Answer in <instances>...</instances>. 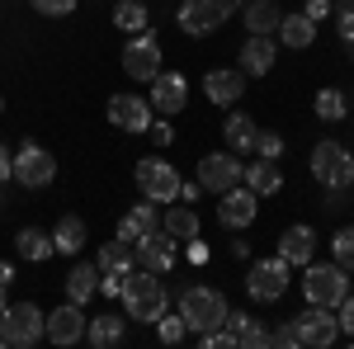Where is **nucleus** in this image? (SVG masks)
I'll list each match as a JSON object with an SVG mask.
<instances>
[{
	"label": "nucleus",
	"instance_id": "50",
	"mask_svg": "<svg viewBox=\"0 0 354 349\" xmlns=\"http://www.w3.org/2000/svg\"><path fill=\"white\" fill-rule=\"evenodd\" d=\"M5 307H10V297H5V283H0V312H5Z\"/></svg>",
	"mask_w": 354,
	"mask_h": 349
},
{
	"label": "nucleus",
	"instance_id": "42",
	"mask_svg": "<svg viewBox=\"0 0 354 349\" xmlns=\"http://www.w3.org/2000/svg\"><path fill=\"white\" fill-rule=\"evenodd\" d=\"M335 312H340V330H345V335L354 340V293H345V302H340Z\"/></svg>",
	"mask_w": 354,
	"mask_h": 349
},
{
	"label": "nucleus",
	"instance_id": "18",
	"mask_svg": "<svg viewBox=\"0 0 354 349\" xmlns=\"http://www.w3.org/2000/svg\"><path fill=\"white\" fill-rule=\"evenodd\" d=\"M203 95H208L218 109L236 104V100L245 95V71H241V66H236V71H222V66H218V71H208V76H203Z\"/></svg>",
	"mask_w": 354,
	"mask_h": 349
},
{
	"label": "nucleus",
	"instance_id": "38",
	"mask_svg": "<svg viewBox=\"0 0 354 349\" xmlns=\"http://www.w3.org/2000/svg\"><path fill=\"white\" fill-rule=\"evenodd\" d=\"M33 10H38V15H48V19H62V15H71V10H76V0H33Z\"/></svg>",
	"mask_w": 354,
	"mask_h": 349
},
{
	"label": "nucleus",
	"instance_id": "37",
	"mask_svg": "<svg viewBox=\"0 0 354 349\" xmlns=\"http://www.w3.org/2000/svg\"><path fill=\"white\" fill-rule=\"evenodd\" d=\"M137 222V232H142V236H147V232H156V227H161V213H156V203H151V198H147V203H137L133 213H128Z\"/></svg>",
	"mask_w": 354,
	"mask_h": 349
},
{
	"label": "nucleus",
	"instance_id": "10",
	"mask_svg": "<svg viewBox=\"0 0 354 349\" xmlns=\"http://www.w3.org/2000/svg\"><path fill=\"white\" fill-rule=\"evenodd\" d=\"M15 180L24 189H48L57 180V156L43 151L38 142H24V147L15 151Z\"/></svg>",
	"mask_w": 354,
	"mask_h": 349
},
{
	"label": "nucleus",
	"instance_id": "30",
	"mask_svg": "<svg viewBox=\"0 0 354 349\" xmlns=\"http://www.w3.org/2000/svg\"><path fill=\"white\" fill-rule=\"evenodd\" d=\"M255 133H260V128H255L250 113H227V123H222V137H227V147H232L236 156L255 147Z\"/></svg>",
	"mask_w": 354,
	"mask_h": 349
},
{
	"label": "nucleus",
	"instance_id": "4",
	"mask_svg": "<svg viewBox=\"0 0 354 349\" xmlns=\"http://www.w3.org/2000/svg\"><path fill=\"white\" fill-rule=\"evenodd\" d=\"M302 293H307L312 307H340L345 293H350V279H345V269L335 265V260H330V265H307Z\"/></svg>",
	"mask_w": 354,
	"mask_h": 349
},
{
	"label": "nucleus",
	"instance_id": "15",
	"mask_svg": "<svg viewBox=\"0 0 354 349\" xmlns=\"http://www.w3.org/2000/svg\"><path fill=\"white\" fill-rule=\"evenodd\" d=\"M185 104H189L185 76H180V71H156V76H151V109L170 118V113H180Z\"/></svg>",
	"mask_w": 354,
	"mask_h": 349
},
{
	"label": "nucleus",
	"instance_id": "17",
	"mask_svg": "<svg viewBox=\"0 0 354 349\" xmlns=\"http://www.w3.org/2000/svg\"><path fill=\"white\" fill-rule=\"evenodd\" d=\"M175 19H180V28H185L189 38H208L213 28H222V19H227V15H222L213 0H185Z\"/></svg>",
	"mask_w": 354,
	"mask_h": 349
},
{
	"label": "nucleus",
	"instance_id": "25",
	"mask_svg": "<svg viewBox=\"0 0 354 349\" xmlns=\"http://www.w3.org/2000/svg\"><path fill=\"white\" fill-rule=\"evenodd\" d=\"M100 293V265H71V274H66V302H90V297Z\"/></svg>",
	"mask_w": 354,
	"mask_h": 349
},
{
	"label": "nucleus",
	"instance_id": "31",
	"mask_svg": "<svg viewBox=\"0 0 354 349\" xmlns=\"http://www.w3.org/2000/svg\"><path fill=\"white\" fill-rule=\"evenodd\" d=\"M279 38H283V48L302 53V48H312V43H317V24H312L307 15H283V24H279Z\"/></svg>",
	"mask_w": 354,
	"mask_h": 349
},
{
	"label": "nucleus",
	"instance_id": "32",
	"mask_svg": "<svg viewBox=\"0 0 354 349\" xmlns=\"http://www.w3.org/2000/svg\"><path fill=\"white\" fill-rule=\"evenodd\" d=\"M113 24L123 28V33H142L147 28V5L142 0H118L113 5Z\"/></svg>",
	"mask_w": 354,
	"mask_h": 349
},
{
	"label": "nucleus",
	"instance_id": "1",
	"mask_svg": "<svg viewBox=\"0 0 354 349\" xmlns=\"http://www.w3.org/2000/svg\"><path fill=\"white\" fill-rule=\"evenodd\" d=\"M118 302H123V317L156 326V321L165 317V307H170V293H165L161 274H151V269H133V274L123 279V293H118Z\"/></svg>",
	"mask_w": 354,
	"mask_h": 349
},
{
	"label": "nucleus",
	"instance_id": "16",
	"mask_svg": "<svg viewBox=\"0 0 354 349\" xmlns=\"http://www.w3.org/2000/svg\"><path fill=\"white\" fill-rule=\"evenodd\" d=\"M109 123L123 133H147L151 128V104L142 95H113L109 100Z\"/></svg>",
	"mask_w": 354,
	"mask_h": 349
},
{
	"label": "nucleus",
	"instance_id": "28",
	"mask_svg": "<svg viewBox=\"0 0 354 349\" xmlns=\"http://www.w3.org/2000/svg\"><path fill=\"white\" fill-rule=\"evenodd\" d=\"M15 250H19V260H33V265H43L48 255H57L53 232H38V227H24V232L15 236Z\"/></svg>",
	"mask_w": 354,
	"mask_h": 349
},
{
	"label": "nucleus",
	"instance_id": "45",
	"mask_svg": "<svg viewBox=\"0 0 354 349\" xmlns=\"http://www.w3.org/2000/svg\"><path fill=\"white\" fill-rule=\"evenodd\" d=\"M5 180H15V151L0 147V185H5Z\"/></svg>",
	"mask_w": 354,
	"mask_h": 349
},
{
	"label": "nucleus",
	"instance_id": "47",
	"mask_svg": "<svg viewBox=\"0 0 354 349\" xmlns=\"http://www.w3.org/2000/svg\"><path fill=\"white\" fill-rule=\"evenodd\" d=\"M213 5H218V10H222V15H236V10H241V5H245V0H213Z\"/></svg>",
	"mask_w": 354,
	"mask_h": 349
},
{
	"label": "nucleus",
	"instance_id": "39",
	"mask_svg": "<svg viewBox=\"0 0 354 349\" xmlns=\"http://www.w3.org/2000/svg\"><path fill=\"white\" fill-rule=\"evenodd\" d=\"M335 33H340V43L354 48V10H335Z\"/></svg>",
	"mask_w": 354,
	"mask_h": 349
},
{
	"label": "nucleus",
	"instance_id": "36",
	"mask_svg": "<svg viewBox=\"0 0 354 349\" xmlns=\"http://www.w3.org/2000/svg\"><path fill=\"white\" fill-rule=\"evenodd\" d=\"M260 161H279L283 156V137L279 133H255V147H250Z\"/></svg>",
	"mask_w": 354,
	"mask_h": 349
},
{
	"label": "nucleus",
	"instance_id": "43",
	"mask_svg": "<svg viewBox=\"0 0 354 349\" xmlns=\"http://www.w3.org/2000/svg\"><path fill=\"white\" fill-rule=\"evenodd\" d=\"M330 10H335L330 0H307V10H302V15H307L312 24H322V19H330Z\"/></svg>",
	"mask_w": 354,
	"mask_h": 349
},
{
	"label": "nucleus",
	"instance_id": "35",
	"mask_svg": "<svg viewBox=\"0 0 354 349\" xmlns=\"http://www.w3.org/2000/svg\"><path fill=\"white\" fill-rule=\"evenodd\" d=\"M156 335H161V345H180V340L189 335V326H185V317H170V312H165L161 321H156Z\"/></svg>",
	"mask_w": 354,
	"mask_h": 349
},
{
	"label": "nucleus",
	"instance_id": "40",
	"mask_svg": "<svg viewBox=\"0 0 354 349\" xmlns=\"http://www.w3.org/2000/svg\"><path fill=\"white\" fill-rule=\"evenodd\" d=\"M270 345H279V349H298V330H293V321L279 326V330H270Z\"/></svg>",
	"mask_w": 354,
	"mask_h": 349
},
{
	"label": "nucleus",
	"instance_id": "44",
	"mask_svg": "<svg viewBox=\"0 0 354 349\" xmlns=\"http://www.w3.org/2000/svg\"><path fill=\"white\" fill-rule=\"evenodd\" d=\"M113 236H118V241H128V245H133L137 236H142V232H137V222H133V217H123V222H118V232H113Z\"/></svg>",
	"mask_w": 354,
	"mask_h": 349
},
{
	"label": "nucleus",
	"instance_id": "7",
	"mask_svg": "<svg viewBox=\"0 0 354 349\" xmlns=\"http://www.w3.org/2000/svg\"><path fill=\"white\" fill-rule=\"evenodd\" d=\"M133 175H137V189H142L151 203H175V198H180V175H175V165L161 161V156H142Z\"/></svg>",
	"mask_w": 354,
	"mask_h": 349
},
{
	"label": "nucleus",
	"instance_id": "11",
	"mask_svg": "<svg viewBox=\"0 0 354 349\" xmlns=\"http://www.w3.org/2000/svg\"><path fill=\"white\" fill-rule=\"evenodd\" d=\"M245 293L255 297V302H279V297L288 293V260H255L250 274H245Z\"/></svg>",
	"mask_w": 354,
	"mask_h": 349
},
{
	"label": "nucleus",
	"instance_id": "46",
	"mask_svg": "<svg viewBox=\"0 0 354 349\" xmlns=\"http://www.w3.org/2000/svg\"><path fill=\"white\" fill-rule=\"evenodd\" d=\"M198 194H203V185H198V180H180V198H185V203H194V198H198Z\"/></svg>",
	"mask_w": 354,
	"mask_h": 349
},
{
	"label": "nucleus",
	"instance_id": "5",
	"mask_svg": "<svg viewBox=\"0 0 354 349\" xmlns=\"http://www.w3.org/2000/svg\"><path fill=\"white\" fill-rule=\"evenodd\" d=\"M312 175L326 189H350L354 185V156L340 142H317L312 147Z\"/></svg>",
	"mask_w": 354,
	"mask_h": 349
},
{
	"label": "nucleus",
	"instance_id": "14",
	"mask_svg": "<svg viewBox=\"0 0 354 349\" xmlns=\"http://www.w3.org/2000/svg\"><path fill=\"white\" fill-rule=\"evenodd\" d=\"M85 326H90V317H85L81 302H62L57 312H48V340L53 345H81Z\"/></svg>",
	"mask_w": 354,
	"mask_h": 349
},
{
	"label": "nucleus",
	"instance_id": "8",
	"mask_svg": "<svg viewBox=\"0 0 354 349\" xmlns=\"http://www.w3.org/2000/svg\"><path fill=\"white\" fill-rule=\"evenodd\" d=\"M293 330H298V345L330 349L340 340V317H330V307H312V302H307V312L293 317Z\"/></svg>",
	"mask_w": 354,
	"mask_h": 349
},
{
	"label": "nucleus",
	"instance_id": "23",
	"mask_svg": "<svg viewBox=\"0 0 354 349\" xmlns=\"http://www.w3.org/2000/svg\"><path fill=\"white\" fill-rule=\"evenodd\" d=\"M95 265H100V274H104V279H118V283H123V279L133 274V245L113 236V241L100 250V260H95Z\"/></svg>",
	"mask_w": 354,
	"mask_h": 349
},
{
	"label": "nucleus",
	"instance_id": "52",
	"mask_svg": "<svg viewBox=\"0 0 354 349\" xmlns=\"http://www.w3.org/2000/svg\"><path fill=\"white\" fill-rule=\"evenodd\" d=\"M0 113H5V95H0Z\"/></svg>",
	"mask_w": 354,
	"mask_h": 349
},
{
	"label": "nucleus",
	"instance_id": "33",
	"mask_svg": "<svg viewBox=\"0 0 354 349\" xmlns=\"http://www.w3.org/2000/svg\"><path fill=\"white\" fill-rule=\"evenodd\" d=\"M345 113H350L345 90H317V118H322V123H340Z\"/></svg>",
	"mask_w": 354,
	"mask_h": 349
},
{
	"label": "nucleus",
	"instance_id": "22",
	"mask_svg": "<svg viewBox=\"0 0 354 349\" xmlns=\"http://www.w3.org/2000/svg\"><path fill=\"white\" fill-rule=\"evenodd\" d=\"M274 57H279V48H274V38H265V33H250L241 48V71L245 76H265L274 66Z\"/></svg>",
	"mask_w": 354,
	"mask_h": 349
},
{
	"label": "nucleus",
	"instance_id": "51",
	"mask_svg": "<svg viewBox=\"0 0 354 349\" xmlns=\"http://www.w3.org/2000/svg\"><path fill=\"white\" fill-rule=\"evenodd\" d=\"M0 208H5V185H0Z\"/></svg>",
	"mask_w": 354,
	"mask_h": 349
},
{
	"label": "nucleus",
	"instance_id": "13",
	"mask_svg": "<svg viewBox=\"0 0 354 349\" xmlns=\"http://www.w3.org/2000/svg\"><path fill=\"white\" fill-rule=\"evenodd\" d=\"M218 222L222 227H232V232H245L250 222H255V213H260V198L250 194L245 185H232L227 194H218Z\"/></svg>",
	"mask_w": 354,
	"mask_h": 349
},
{
	"label": "nucleus",
	"instance_id": "48",
	"mask_svg": "<svg viewBox=\"0 0 354 349\" xmlns=\"http://www.w3.org/2000/svg\"><path fill=\"white\" fill-rule=\"evenodd\" d=\"M0 283H5V288L15 283V269H10V265H0Z\"/></svg>",
	"mask_w": 354,
	"mask_h": 349
},
{
	"label": "nucleus",
	"instance_id": "21",
	"mask_svg": "<svg viewBox=\"0 0 354 349\" xmlns=\"http://www.w3.org/2000/svg\"><path fill=\"white\" fill-rule=\"evenodd\" d=\"M241 19L250 33H265V38H274L279 33V24H283V10H279V0H245L241 5Z\"/></svg>",
	"mask_w": 354,
	"mask_h": 349
},
{
	"label": "nucleus",
	"instance_id": "24",
	"mask_svg": "<svg viewBox=\"0 0 354 349\" xmlns=\"http://www.w3.org/2000/svg\"><path fill=\"white\" fill-rule=\"evenodd\" d=\"M241 180H245V189H250L255 198H270V194H279V189H283V175H279V165H274V161H255V165H245Z\"/></svg>",
	"mask_w": 354,
	"mask_h": 349
},
{
	"label": "nucleus",
	"instance_id": "3",
	"mask_svg": "<svg viewBox=\"0 0 354 349\" xmlns=\"http://www.w3.org/2000/svg\"><path fill=\"white\" fill-rule=\"evenodd\" d=\"M227 297L218 293V288H208V283H194V288H185L180 293V317H185V326H189L194 335H203V330H218L222 321H227Z\"/></svg>",
	"mask_w": 354,
	"mask_h": 349
},
{
	"label": "nucleus",
	"instance_id": "9",
	"mask_svg": "<svg viewBox=\"0 0 354 349\" xmlns=\"http://www.w3.org/2000/svg\"><path fill=\"white\" fill-rule=\"evenodd\" d=\"M123 71H128L133 81H142V85H151V76L161 71V38H156L151 28L133 33V43L123 48Z\"/></svg>",
	"mask_w": 354,
	"mask_h": 349
},
{
	"label": "nucleus",
	"instance_id": "29",
	"mask_svg": "<svg viewBox=\"0 0 354 349\" xmlns=\"http://www.w3.org/2000/svg\"><path fill=\"white\" fill-rule=\"evenodd\" d=\"M161 227L175 236V241H194L198 236V213H194L189 203H170L161 213Z\"/></svg>",
	"mask_w": 354,
	"mask_h": 349
},
{
	"label": "nucleus",
	"instance_id": "34",
	"mask_svg": "<svg viewBox=\"0 0 354 349\" xmlns=\"http://www.w3.org/2000/svg\"><path fill=\"white\" fill-rule=\"evenodd\" d=\"M330 255H335V265L354 274V227H340L335 236H330Z\"/></svg>",
	"mask_w": 354,
	"mask_h": 349
},
{
	"label": "nucleus",
	"instance_id": "12",
	"mask_svg": "<svg viewBox=\"0 0 354 349\" xmlns=\"http://www.w3.org/2000/svg\"><path fill=\"white\" fill-rule=\"evenodd\" d=\"M241 170L245 165L236 161V151H213V156L198 161V185L208 194H227L232 185H241Z\"/></svg>",
	"mask_w": 354,
	"mask_h": 349
},
{
	"label": "nucleus",
	"instance_id": "41",
	"mask_svg": "<svg viewBox=\"0 0 354 349\" xmlns=\"http://www.w3.org/2000/svg\"><path fill=\"white\" fill-rule=\"evenodd\" d=\"M147 133H151V142H156V147H170V142H175V128H170L165 118H151V128H147Z\"/></svg>",
	"mask_w": 354,
	"mask_h": 349
},
{
	"label": "nucleus",
	"instance_id": "2",
	"mask_svg": "<svg viewBox=\"0 0 354 349\" xmlns=\"http://www.w3.org/2000/svg\"><path fill=\"white\" fill-rule=\"evenodd\" d=\"M48 335V312H38V302H10L0 312V345L5 349H33Z\"/></svg>",
	"mask_w": 354,
	"mask_h": 349
},
{
	"label": "nucleus",
	"instance_id": "19",
	"mask_svg": "<svg viewBox=\"0 0 354 349\" xmlns=\"http://www.w3.org/2000/svg\"><path fill=\"white\" fill-rule=\"evenodd\" d=\"M312 250H317V232L302 222V227H288L279 236V260H288V269L298 265H312Z\"/></svg>",
	"mask_w": 354,
	"mask_h": 349
},
{
	"label": "nucleus",
	"instance_id": "20",
	"mask_svg": "<svg viewBox=\"0 0 354 349\" xmlns=\"http://www.w3.org/2000/svg\"><path fill=\"white\" fill-rule=\"evenodd\" d=\"M222 330L232 335V345H236V349H265V345H270V330L255 321V317H245V312H227Z\"/></svg>",
	"mask_w": 354,
	"mask_h": 349
},
{
	"label": "nucleus",
	"instance_id": "6",
	"mask_svg": "<svg viewBox=\"0 0 354 349\" xmlns=\"http://www.w3.org/2000/svg\"><path fill=\"white\" fill-rule=\"evenodd\" d=\"M175 260H180V241H175L165 227H156V232H147V236H137V241H133V265L137 269L170 274V269H175Z\"/></svg>",
	"mask_w": 354,
	"mask_h": 349
},
{
	"label": "nucleus",
	"instance_id": "26",
	"mask_svg": "<svg viewBox=\"0 0 354 349\" xmlns=\"http://www.w3.org/2000/svg\"><path fill=\"white\" fill-rule=\"evenodd\" d=\"M123 321L128 317H118V312H100V317H90V326H85V340L100 345V349L123 345Z\"/></svg>",
	"mask_w": 354,
	"mask_h": 349
},
{
	"label": "nucleus",
	"instance_id": "49",
	"mask_svg": "<svg viewBox=\"0 0 354 349\" xmlns=\"http://www.w3.org/2000/svg\"><path fill=\"white\" fill-rule=\"evenodd\" d=\"M330 5H335V10H354V0H330Z\"/></svg>",
	"mask_w": 354,
	"mask_h": 349
},
{
	"label": "nucleus",
	"instance_id": "27",
	"mask_svg": "<svg viewBox=\"0 0 354 349\" xmlns=\"http://www.w3.org/2000/svg\"><path fill=\"white\" fill-rule=\"evenodd\" d=\"M85 236H90V232H85V222L66 213V217H62V222L53 227V245H57V255H71V260H76V255H81V245H85Z\"/></svg>",
	"mask_w": 354,
	"mask_h": 349
}]
</instances>
